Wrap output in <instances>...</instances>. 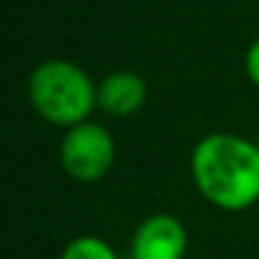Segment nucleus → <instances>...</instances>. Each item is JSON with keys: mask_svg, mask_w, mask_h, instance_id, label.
I'll return each instance as SVG.
<instances>
[{"mask_svg": "<svg viewBox=\"0 0 259 259\" xmlns=\"http://www.w3.org/2000/svg\"><path fill=\"white\" fill-rule=\"evenodd\" d=\"M58 161L63 171L78 184H96L106 179L116 164L113 134L93 121L66 128L58 146Z\"/></svg>", "mask_w": 259, "mask_h": 259, "instance_id": "nucleus-3", "label": "nucleus"}, {"mask_svg": "<svg viewBox=\"0 0 259 259\" xmlns=\"http://www.w3.org/2000/svg\"><path fill=\"white\" fill-rule=\"evenodd\" d=\"M189 249V234L181 219L174 214L146 217L131 239V259H184Z\"/></svg>", "mask_w": 259, "mask_h": 259, "instance_id": "nucleus-4", "label": "nucleus"}, {"mask_svg": "<svg viewBox=\"0 0 259 259\" xmlns=\"http://www.w3.org/2000/svg\"><path fill=\"white\" fill-rule=\"evenodd\" d=\"M257 206H259V204H257Z\"/></svg>", "mask_w": 259, "mask_h": 259, "instance_id": "nucleus-9", "label": "nucleus"}, {"mask_svg": "<svg viewBox=\"0 0 259 259\" xmlns=\"http://www.w3.org/2000/svg\"><path fill=\"white\" fill-rule=\"evenodd\" d=\"M257 146H259V136H257Z\"/></svg>", "mask_w": 259, "mask_h": 259, "instance_id": "nucleus-8", "label": "nucleus"}, {"mask_svg": "<svg viewBox=\"0 0 259 259\" xmlns=\"http://www.w3.org/2000/svg\"><path fill=\"white\" fill-rule=\"evenodd\" d=\"M28 101L33 111L61 128L88 121L96 103V83L86 71L66 58H48L30 71Z\"/></svg>", "mask_w": 259, "mask_h": 259, "instance_id": "nucleus-2", "label": "nucleus"}, {"mask_svg": "<svg viewBox=\"0 0 259 259\" xmlns=\"http://www.w3.org/2000/svg\"><path fill=\"white\" fill-rule=\"evenodd\" d=\"M196 191L222 211H247L259 204V146L239 134L217 131L196 141L191 151Z\"/></svg>", "mask_w": 259, "mask_h": 259, "instance_id": "nucleus-1", "label": "nucleus"}, {"mask_svg": "<svg viewBox=\"0 0 259 259\" xmlns=\"http://www.w3.org/2000/svg\"><path fill=\"white\" fill-rule=\"evenodd\" d=\"M244 73L249 78V83L259 88V38H254L244 53Z\"/></svg>", "mask_w": 259, "mask_h": 259, "instance_id": "nucleus-7", "label": "nucleus"}, {"mask_svg": "<svg viewBox=\"0 0 259 259\" xmlns=\"http://www.w3.org/2000/svg\"><path fill=\"white\" fill-rule=\"evenodd\" d=\"M58 259H118V254L106 239L96 234H81L63 247Z\"/></svg>", "mask_w": 259, "mask_h": 259, "instance_id": "nucleus-6", "label": "nucleus"}, {"mask_svg": "<svg viewBox=\"0 0 259 259\" xmlns=\"http://www.w3.org/2000/svg\"><path fill=\"white\" fill-rule=\"evenodd\" d=\"M149 98L146 78L136 71H113L96 83V103L113 118H128L144 108Z\"/></svg>", "mask_w": 259, "mask_h": 259, "instance_id": "nucleus-5", "label": "nucleus"}]
</instances>
